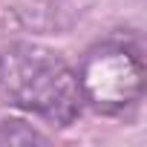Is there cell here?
Wrapping results in <instances>:
<instances>
[{
	"label": "cell",
	"instance_id": "cell-1",
	"mask_svg": "<svg viewBox=\"0 0 147 147\" xmlns=\"http://www.w3.org/2000/svg\"><path fill=\"white\" fill-rule=\"evenodd\" d=\"M0 92L52 127H69L84 113L78 72L61 52L32 40H12L0 49Z\"/></svg>",
	"mask_w": 147,
	"mask_h": 147
},
{
	"label": "cell",
	"instance_id": "cell-2",
	"mask_svg": "<svg viewBox=\"0 0 147 147\" xmlns=\"http://www.w3.org/2000/svg\"><path fill=\"white\" fill-rule=\"evenodd\" d=\"M78 72V87L84 107H92L101 115H124L144 95V52L136 38L113 35L92 43Z\"/></svg>",
	"mask_w": 147,
	"mask_h": 147
},
{
	"label": "cell",
	"instance_id": "cell-3",
	"mask_svg": "<svg viewBox=\"0 0 147 147\" xmlns=\"http://www.w3.org/2000/svg\"><path fill=\"white\" fill-rule=\"evenodd\" d=\"M87 0H9L0 9L3 18L23 32H63L75 20H81Z\"/></svg>",
	"mask_w": 147,
	"mask_h": 147
},
{
	"label": "cell",
	"instance_id": "cell-4",
	"mask_svg": "<svg viewBox=\"0 0 147 147\" xmlns=\"http://www.w3.org/2000/svg\"><path fill=\"white\" fill-rule=\"evenodd\" d=\"M49 136L40 133L38 127L20 121V118H6L0 121V144L9 147H29V144H46Z\"/></svg>",
	"mask_w": 147,
	"mask_h": 147
}]
</instances>
